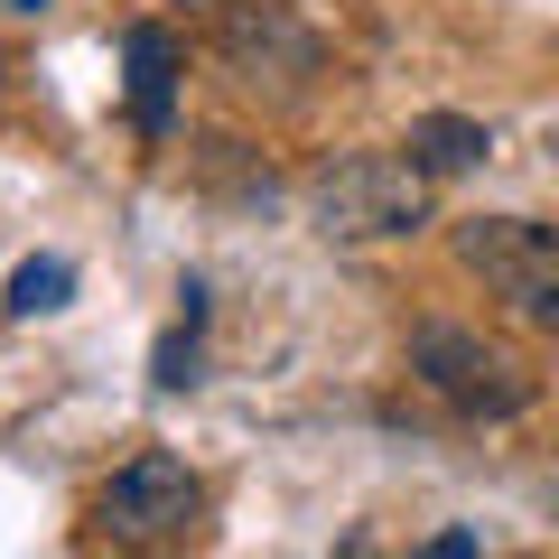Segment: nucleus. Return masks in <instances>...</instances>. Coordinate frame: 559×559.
I'll return each mask as SVG.
<instances>
[{"label": "nucleus", "mask_w": 559, "mask_h": 559, "mask_svg": "<svg viewBox=\"0 0 559 559\" xmlns=\"http://www.w3.org/2000/svg\"><path fill=\"white\" fill-rule=\"evenodd\" d=\"M215 38H224V57H234L242 75H308V66H318L308 28L289 20V0H224Z\"/></svg>", "instance_id": "39448f33"}, {"label": "nucleus", "mask_w": 559, "mask_h": 559, "mask_svg": "<svg viewBox=\"0 0 559 559\" xmlns=\"http://www.w3.org/2000/svg\"><path fill=\"white\" fill-rule=\"evenodd\" d=\"M20 10H38V0H20Z\"/></svg>", "instance_id": "9d476101"}, {"label": "nucleus", "mask_w": 559, "mask_h": 559, "mask_svg": "<svg viewBox=\"0 0 559 559\" xmlns=\"http://www.w3.org/2000/svg\"><path fill=\"white\" fill-rule=\"evenodd\" d=\"M66 299H75V261H57V252H38V261H20V271H10V299H0V308H10V318H57V308Z\"/></svg>", "instance_id": "6e6552de"}, {"label": "nucleus", "mask_w": 559, "mask_h": 559, "mask_svg": "<svg viewBox=\"0 0 559 559\" xmlns=\"http://www.w3.org/2000/svg\"><path fill=\"white\" fill-rule=\"evenodd\" d=\"M197 503H205V485L187 476L168 448H140L131 466H112V485H103L94 513H103L112 540H140V550H150V540H187L197 532Z\"/></svg>", "instance_id": "20e7f679"}, {"label": "nucleus", "mask_w": 559, "mask_h": 559, "mask_svg": "<svg viewBox=\"0 0 559 559\" xmlns=\"http://www.w3.org/2000/svg\"><path fill=\"white\" fill-rule=\"evenodd\" d=\"M121 57H131V121H140V140H168V121H178V38H168L159 20H140L131 38H121Z\"/></svg>", "instance_id": "423d86ee"}, {"label": "nucleus", "mask_w": 559, "mask_h": 559, "mask_svg": "<svg viewBox=\"0 0 559 559\" xmlns=\"http://www.w3.org/2000/svg\"><path fill=\"white\" fill-rule=\"evenodd\" d=\"M457 261L513 308V318H532V326L559 336V234H550V224H532V215H476V224H457Z\"/></svg>", "instance_id": "f03ea898"}, {"label": "nucleus", "mask_w": 559, "mask_h": 559, "mask_svg": "<svg viewBox=\"0 0 559 559\" xmlns=\"http://www.w3.org/2000/svg\"><path fill=\"white\" fill-rule=\"evenodd\" d=\"M429 168L411 159V150H355V159L318 168V187H308V215H318L326 242H401L429 224Z\"/></svg>", "instance_id": "f257e3e1"}, {"label": "nucleus", "mask_w": 559, "mask_h": 559, "mask_svg": "<svg viewBox=\"0 0 559 559\" xmlns=\"http://www.w3.org/2000/svg\"><path fill=\"white\" fill-rule=\"evenodd\" d=\"M411 373L429 382L448 411H466V419H513V411H532V373H522L503 345L466 336V326H419V336H411Z\"/></svg>", "instance_id": "7ed1b4c3"}, {"label": "nucleus", "mask_w": 559, "mask_h": 559, "mask_svg": "<svg viewBox=\"0 0 559 559\" xmlns=\"http://www.w3.org/2000/svg\"><path fill=\"white\" fill-rule=\"evenodd\" d=\"M550 159H559V140H550Z\"/></svg>", "instance_id": "9b49d317"}, {"label": "nucleus", "mask_w": 559, "mask_h": 559, "mask_svg": "<svg viewBox=\"0 0 559 559\" xmlns=\"http://www.w3.org/2000/svg\"><path fill=\"white\" fill-rule=\"evenodd\" d=\"M401 150H411L429 178H466V168H485V150H495V140H485V121H466V112H419Z\"/></svg>", "instance_id": "0eeeda50"}, {"label": "nucleus", "mask_w": 559, "mask_h": 559, "mask_svg": "<svg viewBox=\"0 0 559 559\" xmlns=\"http://www.w3.org/2000/svg\"><path fill=\"white\" fill-rule=\"evenodd\" d=\"M197 10H224V0H197Z\"/></svg>", "instance_id": "1a4fd4ad"}]
</instances>
